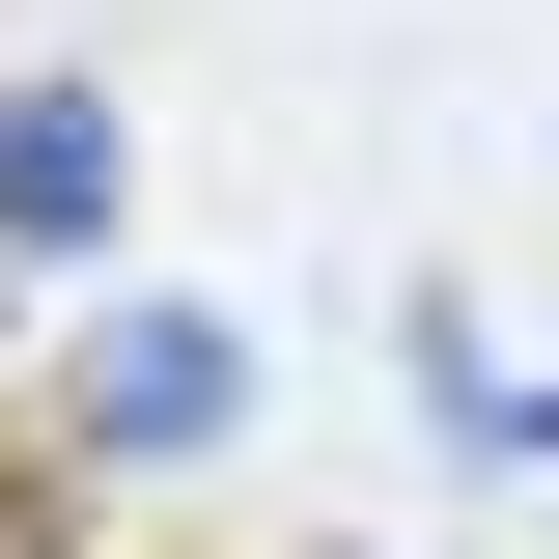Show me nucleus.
Listing matches in <instances>:
<instances>
[{
  "label": "nucleus",
  "instance_id": "obj_1",
  "mask_svg": "<svg viewBox=\"0 0 559 559\" xmlns=\"http://www.w3.org/2000/svg\"><path fill=\"white\" fill-rule=\"evenodd\" d=\"M224 419H252V364H224L197 308H112V336H84V448L168 476V448H224Z\"/></svg>",
  "mask_w": 559,
  "mask_h": 559
},
{
  "label": "nucleus",
  "instance_id": "obj_3",
  "mask_svg": "<svg viewBox=\"0 0 559 559\" xmlns=\"http://www.w3.org/2000/svg\"><path fill=\"white\" fill-rule=\"evenodd\" d=\"M57 532H84V503H57V476H28V448H0V559H57Z\"/></svg>",
  "mask_w": 559,
  "mask_h": 559
},
{
  "label": "nucleus",
  "instance_id": "obj_2",
  "mask_svg": "<svg viewBox=\"0 0 559 559\" xmlns=\"http://www.w3.org/2000/svg\"><path fill=\"white\" fill-rule=\"evenodd\" d=\"M112 224V112L84 84H0V252H84Z\"/></svg>",
  "mask_w": 559,
  "mask_h": 559
}]
</instances>
